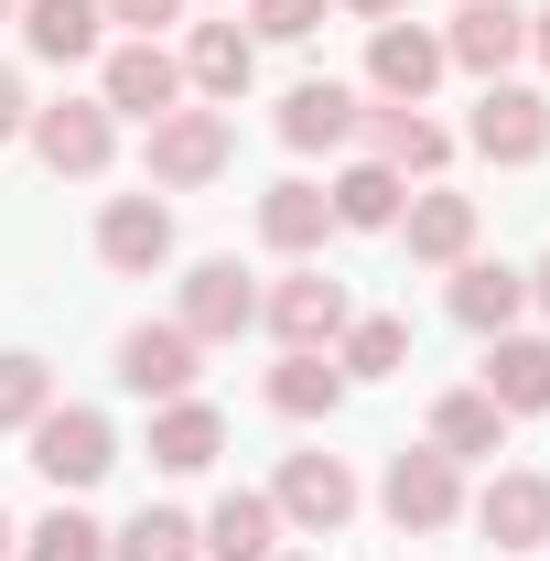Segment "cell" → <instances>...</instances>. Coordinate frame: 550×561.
<instances>
[{"instance_id": "cell-32", "label": "cell", "mask_w": 550, "mask_h": 561, "mask_svg": "<svg viewBox=\"0 0 550 561\" xmlns=\"http://www.w3.org/2000/svg\"><path fill=\"white\" fill-rule=\"evenodd\" d=\"M313 22H324V0H249V33L260 44H302Z\"/></svg>"}, {"instance_id": "cell-10", "label": "cell", "mask_w": 550, "mask_h": 561, "mask_svg": "<svg viewBox=\"0 0 550 561\" xmlns=\"http://www.w3.org/2000/svg\"><path fill=\"white\" fill-rule=\"evenodd\" d=\"M260 324H271L280 346H335L345 324H356V302H345V280H324V271H291L260 302Z\"/></svg>"}, {"instance_id": "cell-39", "label": "cell", "mask_w": 550, "mask_h": 561, "mask_svg": "<svg viewBox=\"0 0 550 561\" xmlns=\"http://www.w3.org/2000/svg\"><path fill=\"white\" fill-rule=\"evenodd\" d=\"M0 11H22V0H0Z\"/></svg>"}, {"instance_id": "cell-24", "label": "cell", "mask_w": 550, "mask_h": 561, "mask_svg": "<svg viewBox=\"0 0 550 561\" xmlns=\"http://www.w3.org/2000/svg\"><path fill=\"white\" fill-rule=\"evenodd\" d=\"M98 0H22V44L44 55V66H87L98 55Z\"/></svg>"}, {"instance_id": "cell-30", "label": "cell", "mask_w": 550, "mask_h": 561, "mask_svg": "<svg viewBox=\"0 0 550 561\" xmlns=\"http://www.w3.org/2000/svg\"><path fill=\"white\" fill-rule=\"evenodd\" d=\"M44 411H55V367L33 346H0V432H33Z\"/></svg>"}, {"instance_id": "cell-35", "label": "cell", "mask_w": 550, "mask_h": 561, "mask_svg": "<svg viewBox=\"0 0 550 561\" xmlns=\"http://www.w3.org/2000/svg\"><path fill=\"white\" fill-rule=\"evenodd\" d=\"M335 11H356V22H400V0H335Z\"/></svg>"}, {"instance_id": "cell-4", "label": "cell", "mask_w": 550, "mask_h": 561, "mask_svg": "<svg viewBox=\"0 0 550 561\" xmlns=\"http://www.w3.org/2000/svg\"><path fill=\"white\" fill-rule=\"evenodd\" d=\"M33 151H44V173L87 184V173H108V151H119V119H108L98 98H55V108H33Z\"/></svg>"}, {"instance_id": "cell-14", "label": "cell", "mask_w": 550, "mask_h": 561, "mask_svg": "<svg viewBox=\"0 0 550 561\" xmlns=\"http://www.w3.org/2000/svg\"><path fill=\"white\" fill-rule=\"evenodd\" d=\"M98 260H108V271H162V260H173V206H162V195H108V216H98Z\"/></svg>"}, {"instance_id": "cell-31", "label": "cell", "mask_w": 550, "mask_h": 561, "mask_svg": "<svg viewBox=\"0 0 550 561\" xmlns=\"http://www.w3.org/2000/svg\"><path fill=\"white\" fill-rule=\"evenodd\" d=\"M22 551H33V561H108V529H98L87 507H55V518L22 529Z\"/></svg>"}, {"instance_id": "cell-19", "label": "cell", "mask_w": 550, "mask_h": 561, "mask_svg": "<svg viewBox=\"0 0 550 561\" xmlns=\"http://www.w3.org/2000/svg\"><path fill=\"white\" fill-rule=\"evenodd\" d=\"M216 454H227V421H216L206 400H162V411H151V465H162V476H206Z\"/></svg>"}, {"instance_id": "cell-23", "label": "cell", "mask_w": 550, "mask_h": 561, "mask_svg": "<svg viewBox=\"0 0 550 561\" xmlns=\"http://www.w3.org/2000/svg\"><path fill=\"white\" fill-rule=\"evenodd\" d=\"M335 400H345V367H335V346H291V356L271 367V411H280V421H324Z\"/></svg>"}, {"instance_id": "cell-38", "label": "cell", "mask_w": 550, "mask_h": 561, "mask_svg": "<svg viewBox=\"0 0 550 561\" xmlns=\"http://www.w3.org/2000/svg\"><path fill=\"white\" fill-rule=\"evenodd\" d=\"M11 540H22V529H11V507H0V561H11Z\"/></svg>"}, {"instance_id": "cell-16", "label": "cell", "mask_w": 550, "mask_h": 561, "mask_svg": "<svg viewBox=\"0 0 550 561\" xmlns=\"http://www.w3.org/2000/svg\"><path fill=\"white\" fill-rule=\"evenodd\" d=\"M475 389H485L507 421L550 411V346H540V335H485V378H475Z\"/></svg>"}, {"instance_id": "cell-11", "label": "cell", "mask_w": 550, "mask_h": 561, "mask_svg": "<svg viewBox=\"0 0 550 561\" xmlns=\"http://www.w3.org/2000/svg\"><path fill=\"white\" fill-rule=\"evenodd\" d=\"M195 335H184V324H130V335H119V389H130V400H184V389H195Z\"/></svg>"}, {"instance_id": "cell-9", "label": "cell", "mask_w": 550, "mask_h": 561, "mask_svg": "<svg viewBox=\"0 0 550 561\" xmlns=\"http://www.w3.org/2000/svg\"><path fill=\"white\" fill-rule=\"evenodd\" d=\"M271 507H280V529H313V540H324V529L356 518V476H345L335 454H291L280 486H271Z\"/></svg>"}, {"instance_id": "cell-36", "label": "cell", "mask_w": 550, "mask_h": 561, "mask_svg": "<svg viewBox=\"0 0 550 561\" xmlns=\"http://www.w3.org/2000/svg\"><path fill=\"white\" fill-rule=\"evenodd\" d=\"M529 55H540V66H550V11H529Z\"/></svg>"}, {"instance_id": "cell-26", "label": "cell", "mask_w": 550, "mask_h": 561, "mask_svg": "<svg viewBox=\"0 0 550 561\" xmlns=\"http://www.w3.org/2000/svg\"><path fill=\"white\" fill-rule=\"evenodd\" d=\"M324 227H335V206H324V184H302V173L260 195V238H271L280 260H302V249H324Z\"/></svg>"}, {"instance_id": "cell-29", "label": "cell", "mask_w": 550, "mask_h": 561, "mask_svg": "<svg viewBox=\"0 0 550 561\" xmlns=\"http://www.w3.org/2000/svg\"><path fill=\"white\" fill-rule=\"evenodd\" d=\"M108 561H206L184 507H140L130 529H108Z\"/></svg>"}, {"instance_id": "cell-2", "label": "cell", "mask_w": 550, "mask_h": 561, "mask_svg": "<svg viewBox=\"0 0 550 561\" xmlns=\"http://www.w3.org/2000/svg\"><path fill=\"white\" fill-rule=\"evenodd\" d=\"M227 151H238L227 108H162V119H151V184H162V195L216 184V173H227Z\"/></svg>"}, {"instance_id": "cell-8", "label": "cell", "mask_w": 550, "mask_h": 561, "mask_svg": "<svg viewBox=\"0 0 550 561\" xmlns=\"http://www.w3.org/2000/svg\"><path fill=\"white\" fill-rule=\"evenodd\" d=\"M443 66H454V55H443V33H432V22H378V33H367V87H378V98H400V108H421Z\"/></svg>"}, {"instance_id": "cell-20", "label": "cell", "mask_w": 550, "mask_h": 561, "mask_svg": "<svg viewBox=\"0 0 550 561\" xmlns=\"http://www.w3.org/2000/svg\"><path fill=\"white\" fill-rule=\"evenodd\" d=\"M249 76H260V33H238V22H195V44H184V87H206V98H249Z\"/></svg>"}, {"instance_id": "cell-33", "label": "cell", "mask_w": 550, "mask_h": 561, "mask_svg": "<svg viewBox=\"0 0 550 561\" xmlns=\"http://www.w3.org/2000/svg\"><path fill=\"white\" fill-rule=\"evenodd\" d=\"M98 11H108V22H130L140 44H151V33H162V22H173V11H184V0H98Z\"/></svg>"}, {"instance_id": "cell-15", "label": "cell", "mask_w": 550, "mask_h": 561, "mask_svg": "<svg viewBox=\"0 0 550 561\" xmlns=\"http://www.w3.org/2000/svg\"><path fill=\"white\" fill-rule=\"evenodd\" d=\"M195 551H206V561H271L280 551V507L260 486H227L206 507V529H195Z\"/></svg>"}, {"instance_id": "cell-7", "label": "cell", "mask_w": 550, "mask_h": 561, "mask_svg": "<svg viewBox=\"0 0 550 561\" xmlns=\"http://www.w3.org/2000/svg\"><path fill=\"white\" fill-rule=\"evenodd\" d=\"M195 346H227V335H249L260 324V291H249V271L238 260H195L184 271V313H173Z\"/></svg>"}, {"instance_id": "cell-21", "label": "cell", "mask_w": 550, "mask_h": 561, "mask_svg": "<svg viewBox=\"0 0 550 561\" xmlns=\"http://www.w3.org/2000/svg\"><path fill=\"white\" fill-rule=\"evenodd\" d=\"M356 130L378 140V162H389V173H443V162H454L443 119H421V108H400V98H389V108H367Z\"/></svg>"}, {"instance_id": "cell-22", "label": "cell", "mask_w": 550, "mask_h": 561, "mask_svg": "<svg viewBox=\"0 0 550 561\" xmlns=\"http://www.w3.org/2000/svg\"><path fill=\"white\" fill-rule=\"evenodd\" d=\"M400 227H411V260H432V271L475 260V195H411Z\"/></svg>"}, {"instance_id": "cell-6", "label": "cell", "mask_w": 550, "mask_h": 561, "mask_svg": "<svg viewBox=\"0 0 550 561\" xmlns=\"http://www.w3.org/2000/svg\"><path fill=\"white\" fill-rule=\"evenodd\" d=\"M443 55H454L465 76H485V87H496V76L529 55V11H518V0H465V11L443 22Z\"/></svg>"}, {"instance_id": "cell-3", "label": "cell", "mask_w": 550, "mask_h": 561, "mask_svg": "<svg viewBox=\"0 0 550 561\" xmlns=\"http://www.w3.org/2000/svg\"><path fill=\"white\" fill-rule=\"evenodd\" d=\"M108 465H119V432H108V411H44L33 421V476H44V486H98V476H108Z\"/></svg>"}, {"instance_id": "cell-37", "label": "cell", "mask_w": 550, "mask_h": 561, "mask_svg": "<svg viewBox=\"0 0 550 561\" xmlns=\"http://www.w3.org/2000/svg\"><path fill=\"white\" fill-rule=\"evenodd\" d=\"M529 302H540V313H550V260H540V271H529Z\"/></svg>"}, {"instance_id": "cell-18", "label": "cell", "mask_w": 550, "mask_h": 561, "mask_svg": "<svg viewBox=\"0 0 550 561\" xmlns=\"http://www.w3.org/2000/svg\"><path fill=\"white\" fill-rule=\"evenodd\" d=\"M475 529L496 551H540L550 540V476H496V486L475 496Z\"/></svg>"}, {"instance_id": "cell-25", "label": "cell", "mask_w": 550, "mask_h": 561, "mask_svg": "<svg viewBox=\"0 0 550 561\" xmlns=\"http://www.w3.org/2000/svg\"><path fill=\"white\" fill-rule=\"evenodd\" d=\"M324 206H335V227H400V206H411V184L367 151V162H345L335 184H324Z\"/></svg>"}, {"instance_id": "cell-13", "label": "cell", "mask_w": 550, "mask_h": 561, "mask_svg": "<svg viewBox=\"0 0 550 561\" xmlns=\"http://www.w3.org/2000/svg\"><path fill=\"white\" fill-rule=\"evenodd\" d=\"M454 324L465 335H518V313H529V271H507V260H454Z\"/></svg>"}, {"instance_id": "cell-27", "label": "cell", "mask_w": 550, "mask_h": 561, "mask_svg": "<svg viewBox=\"0 0 550 561\" xmlns=\"http://www.w3.org/2000/svg\"><path fill=\"white\" fill-rule=\"evenodd\" d=\"M507 443V411L485 400V389H454V400H432V454H454V465H475Z\"/></svg>"}, {"instance_id": "cell-34", "label": "cell", "mask_w": 550, "mask_h": 561, "mask_svg": "<svg viewBox=\"0 0 550 561\" xmlns=\"http://www.w3.org/2000/svg\"><path fill=\"white\" fill-rule=\"evenodd\" d=\"M22 130H33V98H22V76L0 66V140H22Z\"/></svg>"}, {"instance_id": "cell-1", "label": "cell", "mask_w": 550, "mask_h": 561, "mask_svg": "<svg viewBox=\"0 0 550 561\" xmlns=\"http://www.w3.org/2000/svg\"><path fill=\"white\" fill-rule=\"evenodd\" d=\"M378 507H389V529H400V540H432V529H454V518H465L454 454H432V443L389 454V486H378Z\"/></svg>"}, {"instance_id": "cell-17", "label": "cell", "mask_w": 550, "mask_h": 561, "mask_svg": "<svg viewBox=\"0 0 550 561\" xmlns=\"http://www.w3.org/2000/svg\"><path fill=\"white\" fill-rule=\"evenodd\" d=\"M356 87H335V76H302L291 98H280V140L291 151H335V140H356Z\"/></svg>"}, {"instance_id": "cell-28", "label": "cell", "mask_w": 550, "mask_h": 561, "mask_svg": "<svg viewBox=\"0 0 550 561\" xmlns=\"http://www.w3.org/2000/svg\"><path fill=\"white\" fill-rule=\"evenodd\" d=\"M335 367L345 378H400V367H411V324H400V313H356L335 335Z\"/></svg>"}, {"instance_id": "cell-5", "label": "cell", "mask_w": 550, "mask_h": 561, "mask_svg": "<svg viewBox=\"0 0 550 561\" xmlns=\"http://www.w3.org/2000/svg\"><path fill=\"white\" fill-rule=\"evenodd\" d=\"M98 108H108V119H162V108H184V55L119 44V55L98 66Z\"/></svg>"}, {"instance_id": "cell-12", "label": "cell", "mask_w": 550, "mask_h": 561, "mask_svg": "<svg viewBox=\"0 0 550 561\" xmlns=\"http://www.w3.org/2000/svg\"><path fill=\"white\" fill-rule=\"evenodd\" d=\"M475 151H485V162H540V151H550V98L496 76V87L475 98Z\"/></svg>"}, {"instance_id": "cell-40", "label": "cell", "mask_w": 550, "mask_h": 561, "mask_svg": "<svg viewBox=\"0 0 550 561\" xmlns=\"http://www.w3.org/2000/svg\"><path fill=\"white\" fill-rule=\"evenodd\" d=\"M271 561H280V551H271Z\"/></svg>"}]
</instances>
